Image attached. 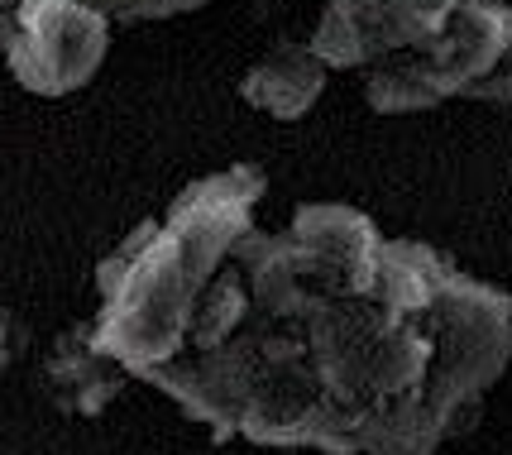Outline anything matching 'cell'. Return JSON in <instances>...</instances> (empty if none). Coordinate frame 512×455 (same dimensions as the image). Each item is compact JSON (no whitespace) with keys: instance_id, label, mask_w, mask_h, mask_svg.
Returning <instances> with one entry per match:
<instances>
[{"instance_id":"obj_2","label":"cell","mask_w":512,"mask_h":455,"mask_svg":"<svg viewBox=\"0 0 512 455\" xmlns=\"http://www.w3.org/2000/svg\"><path fill=\"white\" fill-rule=\"evenodd\" d=\"M259 197L264 173L249 163L201 178L158 221L130 230V240L96 269L101 312L91 321V341L125 364L130 379L178 350L192 302L235 235L254 226Z\"/></svg>"},{"instance_id":"obj_6","label":"cell","mask_w":512,"mask_h":455,"mask_svg":"<svg viewBox=\"0 0 512 455\" xmlns=\"http://www.w3.org/2000/svg\"><path fill=\"white\" fill-rule=\"evenodd\" d=\"M326 72L331 68L312 53V44H278L245 72L240 96L273 120H302L326 91Z\"/></svg>"},{"instance_id":"obj_4","label":"cell","mask_w":512,"mask_h":455,"mask_svg":"<svg viewBox=\"0 0 512 455\" xmlns=\"http://www.w3.org/2000/svg\"><path fill=\"white\" fill-rule=\"evenodd\" d=\"M111 48V20L87 0H24L5 29L0 58L34 96L87 87Z\"/></svg>"},{"instance_id":"obj_10","label":"cell","mask_w":512,"mask_h":455,"mask_svg":"<svg viewBox=\"0 0 512 455\" xmlns=\"http://www.w3.org/2000/svg\"><path fill=\"white\" fill-rule=\"evenodd\" d=\"M312 455H316V451H312ZM422 455H431V451H422Z\"/></svg>"},{"instance_id":"obj_1","label":"cell","mask_w":512,"mask_h":455,"mask_svg":"<svg viewBox=\"0 0 512 455\" xmlns=\"http://www.w3.org/2000/svg\"><path fill=\"white\" fill-rule=\"evenodd\" d=\"M508 355V293L321 202L288 230H240L178 350L139 384L178 398L216 441L422 455L474 422Z\"/></svg>"},{"instance_id":"obj_9","label":"cell","mask_w":512,"mask_h":455,"mask_svg":"<svg viewBox=\"0 0 512 455\" xmlns=\"http://www.w3.org/2000/svg\"><path fill=\"white\" fill-rule=\"evenodd\" d=\"M24 341H29V326L10 307H0V374L24 355Z\"/></svg>"},{"instance_id":"obj_3","label":"cell","mask_w":512,"mask_h":455,"mask_svg":"<svg viewBox=\"0 0 512 455\" xmlns=\"http://www.w3.org/2000/svg\"><path fill=\"white\" fill-rule=\"evenodd\" d=\"M465 0H326L312 53L326 68L417 72Z\"/></svg>"},{"instance_id":"obj_8","label":"cell","mask_w":512,"mask_h":455,"mask_svg":"<svg viewBox=\"0 0 512 455\" xmlns=\"http://www.w3.org/2000/svg\"><path fill=\"white\" fill-rule=\"evenodd\" d=\"M469 101H493V106L512 111V48L503 53V63H498L489 77H479V82L469 87Z\"/></svg>"},{"instance_id":"obj_5","label":"cell","mask_w":512,"mask_h":455,"mask_svg":"<svg viewBox=\"0 0 512 455\" xmlns=\"http://www.w3.org/2000/svg\"><path fill=\"white\" fill-rule=\"evenodd\" d=\"M39 379H44L48 403L58 412L101 417L120 398V388L130 384V369L91 341V321H87V326H72V331H63L58 341L48 345Z\"/></svg>"},{"instance_id":"obj_7","label":"cell","mask_w":512,"mask_h":455,"mask_svg":"<svg viewBox=\"0 0 512 455\" xmlns=\"http://www.w3.org/2000/svg\"><path fill=\"white\" fill-rule=\"evenodd\" d=\"M24 0H0V44H5V29L15 20V10H20ZM96 5L106 20H168V15H182V10H197L206 0H87Z\"/></svg>"}]
</instances>
